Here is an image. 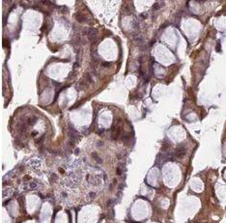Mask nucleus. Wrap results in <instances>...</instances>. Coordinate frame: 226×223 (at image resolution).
I'll return each instance as SVG.
<instances>
[{"mask_svg":"<svg viewBox=\"0 0 226 223\" xmlns=\"http://www.w3.org/2000/svg\"><path fill=\"white\" fill-rule=\"evenodd\" d=\"M186 153V149L184 147H178L176 149V152H175V156H184Z\"/></svg>","mask_w":226,"mask_h":223,"instance_id":"obj_1","label":"nucleus"},{"mask_svg":"<svg viewBox=\"0 0 226 223\" xmlns=\"http://www.w3.org/2000/svg\"><path fill=\"white\" fill-rule=\"evenodd\" d=\"M76 20L79 21V22H85L86 21V19L82 16V15H77L76 16Z\"/></svg>","mask_w":226,"mask_h":223,"instance_id":"obj_2","label":"nucleus"},{"mask_svg":"<svg viewBox=\"0 0 226 223\" xmlns=\"http://www.w3.org/2000/svg\"><path fill=\"white\" fill-rule=\"evenodd\" d=\"M90 196H91L92 198H94V197H96V194L95 193H90Z\"/></svg>","mask_w":226,"mask_h":223,"instance_id":"obj_3","label":"nucleus"}]
</instances>
